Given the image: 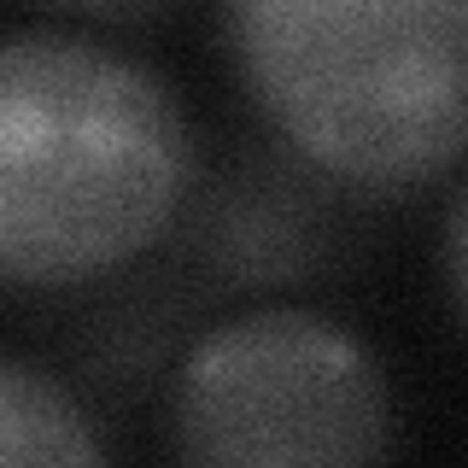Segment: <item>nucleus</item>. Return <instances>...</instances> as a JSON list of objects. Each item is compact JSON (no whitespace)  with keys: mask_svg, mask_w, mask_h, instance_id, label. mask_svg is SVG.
I'll return each mask as SVG.
<instances>
[{"mask_svg":"<svg viewBox=\"0 0 468 468\" xmlns=\"http://www.w3.org/2000/svg\"><path fill=\"white\" fill-rule=\"evenodd\" d=\"M194 176L170 88L70 29L0 48V270L12 287H77L141 258Z\"/></svg>","mask_w":468,"mask_h":468,"instance_id":"f257e3e1","label":"nucleus"},{"mask_svg":"<svg viewBox=\"0 0 468 468\" xmlns=\"http://www.w3.org/2000/svg\"><path fill=\"white\" fill-rule=\"evenodd\" d=\"M439 258H445V287H451V299H457V311L468 322V176L457 182V194H451V205H445Z\"/></svg>","mask_w":468,"mask_h":468,"instance_id":"39448f33","label":"nucleus"},{"mask_svg":"<svg viewBox=\"0 0 468 468\" xmlns=\"http://www.w3.org/2000/svg\"><path fill=\"white\" fill-rule=\"evenodd\" d=\"M70 12H88V18H146V12L170 6V0H58Z\"/></svg>","mask_w":468,"mask_h":468,"instance_id":"423d86ee","label":"nucleus"},{"mask_svg":"<svg viewBox=\"0 0 468 468\" xmlns=\"http://www.w3.org/2000/svg\"><path fill=\"white\" fill-rule=\"evenodd\" d=\"M0 457L6 468H82L106 457V445L53 375H41L24 357H6L0 363Z\"/></svg>","mask_w":468,"mask_h":468,"instance_id":"20e7f679","label":"nucleus"},{"mask_svg":"<svg viewBox=\"0 0 468 468\" xmlns=\"http://www.w3.org/2000/svg\"><path fill=\"white\" fill-rule=\"evenodd\" d=\"M165 433L176 457L205 468L369 463L387 451L392 410L375 357L346 328L311 311H252L182 357Z\"/></svg>","mask_w":468,"mask_h":468,"instance_id":"7ed1b4c3","label":"nucleus"},{"mask_svg":"<svg viewBox=\"0 0 468 468\" xmlns=\"http://www.w3.org/2000/svg\"><path fill=\"white\" fill-rule=\"evenodd\" d=\"M246 100L299 165L410 187L468 153V0H223Z\"/></svg>","mask_w":468,"mask_h":468,"instance_id":"f03ea898","label":"nucleus"}]
</instances>
